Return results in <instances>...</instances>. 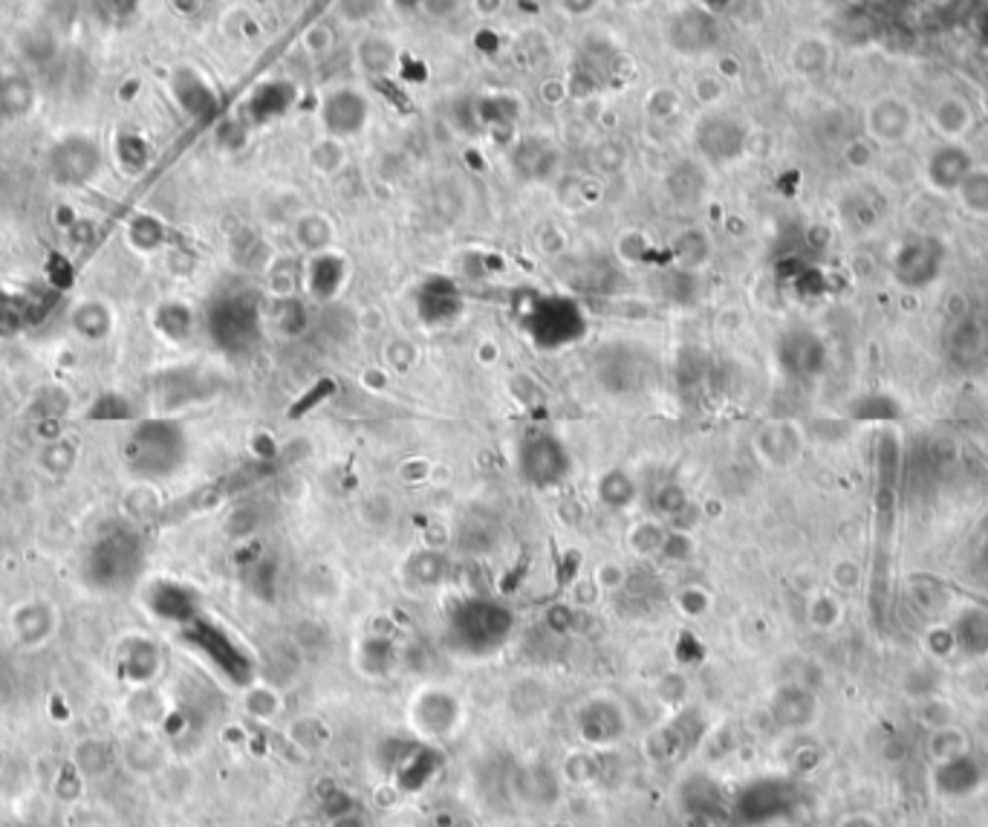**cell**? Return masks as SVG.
<instances>
[{
    "mask_svg": "<svg viewBox=\"0 0 988 827\" xmlns=\"http://www.w3.org/2000/svg\"><path fill=\"white\" fill-rule=\"evenodd\" d=\"M512 631V613L498 602L475 599L451 616V636L468 654H486L498 648Z\"/></svg>",
    "mask_w": 988,
    "mask_h": 827,
    "instance_id": "1",
    "label": "cell"
},
{
    "mask_svg": "<svg viewBox=\"0 0 988 827\" xmlns=\"http://www.w3.org/2000/svg\"><path fill=\"white\" fill-rule=\"evenodd\" d=\"M595 382L610 397H636L648 388L654 365L650 356L641 348H633L625 342L604 344L595 353Z\"/></svg>",
    "mask_w": 988,
    "mask_h": 827,
    "instance_id": "2",
    "label": "cell"
},
{
    "mask_svg": "<svg viewBox=\"0 0 988 827\" xmlns=\"http://www.w3.org/2000/svg\"><path fill=\"white\" fill-rule=\"evenodd\" d=\"M532 339L546 350L578 342L587 333V318L572 298H541L526 316Z\"/></svg>",
    "mask_w": 988,
    "mask_h": 827,
    "instance_id": "3",
    "label": "cell"
},
{
    "mask_svg": "<svg viewBox=\"0 0 988 827\" xmlns=\"http://www.w3.org/2000/svg\"><path fill=\"white\" fill-rule=\"evenodd\" d=\"M208 327H212L214 342L226 350H243L258 339V327H261V318H258V304L249 295H229L212 307V316H208Z\"/></svg>",
    "mask_w": 988,
    "mask_h": 827,
    "instance_id": "4",
    "label": "cell"
},
{
    "mask_svg": "<svg viewBox=\"0 0 988 827\" xmlns=\"http://www.w3.org/2000/svg\"><path fill=\"white\" fill-rule=\"evenodd\" d=\"M569 472V454L553 434H535L521 449V475L538 489L558 486Z\"/></svg>",
    "mask_w": 988,
    "mask_h": 827,
    "instance_id": "5",
    "label": "cell"
},
{
    "mask_svg": "<svg viewBox=\"0 0 988 827\" xmlns=\"http://www.w3.org/2000/svg\"><path fill=\"white\" fill-rule=\"evenodd\" d=\"M180 454L182 434L171 422H145L130 443V457L136 461V466L150 472L171 469L180 461Z\"/></svg>",
    "mask_w": 988,
    "mask_h": 827,
    "instance_id": "6",
    "label": "cell"
},
{
    "mask_svg": "<svg viewBox=\"0 0 988 827\" xmlns=\"http://www.w3.org/2000/svg\"><path fill=\"white\" fill-rule=\"evenodd\" d=\"M665 38L682 56H700L717 44V21L705 9H682L665 26Z\"/></svg>",
    "mask_w": 988,
    "mask_h": 827,
    "instance_id": "7",
    "label": "cell"
},
{
    "mask_svg": "<svg viewBox=\"0 0 988 827\" xmlns=\"http://www.w3.org/2000/svg\"><path fill=\"white\" fill-rule=\"evenodd\" d=\"M367 122V102L356 90H336L325 102V125L336 136L359 134Z\"/></svg>",
    "mask_w": 988,
    "mask_h": 827,
    "instance_id": "8",
    "label": "cell"
},
{
    "mask_svg": "<svg viewBox=\"0 0 988 827\" xmlns=\"http://www.w3.org/2000/svg\"><path fill=\"white\" fill-rule=\"evenodd\" d=\"M700 148L714 159H735L746 148V131L731 116H712L700 125Z\"/></svg>",
    "mask_w": 988,
    "mask_h": 827,
    "instance_id": "9",
    "label": "cell"
},
{
    "mask_svg": "<svg viewBox=\"0 0 988 827\" xmlns=\"http://www.w3.org/2000/svg\"><path fill=\"white\" fill-rule=\"evenodd\" d=\"M781 359H783V367H786L790 374L809 376V374H815L818 367H821L824 353H821V344H818L815 336L792 333L783 339Z\"/></svg>",
    "mask_w": 988,
    "mask_h": 827,
    "instance_id": "10",
    "label": "cell"
},
{
    "mask_svg": "<svg viewBox=\"0 0 988 827\" xmlns=\"http://www.w3.org/2000/svg\"><path fill=\"white\" fill-rule=\"evenodd\" d=\"M99 166V151L95 145L84 143V139H70L67 145H61L56 154V171L61 180H70V183H79V180H88L90 174Z\"/></svg>",
    "mask_w": 988,
    "mask_h": 827,
    "instance_id": "11",
    "label": "cell"
},
{
    "mask_svg": "<svg viewBox=\"0 0 988 827\" xmlns=\"http://www.w3.org/2000/svg\"><path fill=\"white\" fill-rule=\"evenodd\" d=\"M459 295L448 281H431L420 295V313L425 321H448L459 313Z\"/></svg>",
    "mask_w": 988,
    "mask_h": 827,
    "instance_id": "12",
    "label": "cell"
},
{
    "mask_svg": "<svg viewBox=\"0 0 988 827\" xmlns=\"http://www.w3.org/2000/svg\"><path fill=\"white\" fill-rule=\"evenodd\" d=\"M665 183H668V191H671V197L677 200V203H694V200L703 194L705 177L691 159H682V162H677V166L668 171Z\"/></svg>",
    "mask_w": 988,
    "mask_h": 827,
    "instance_id": "13",
    "label": "cell"
},
{
    "mask_svg": "<svg viewBox=\"0 0 988 827\" xmlns=\"http://www.w3.org/2000/svg\"><path fill=\"white\" fill-rule=\"evenodd\" d=\"M708 252H712V247H708L705 231L689 229V231H682L680 238L673 240V258H677V270L696 272L705 261H708Z\"/></svg>",
    "mask_w": 988,
    "mask_h": 827,
    "instance_id": "14",
    "label": "cell"
},
{
    "mask_svg": "<svg viewBox=\"0 0 988 827\" xmlns=\"http://www.w3.org/2000/svg\"><path fill=\"white\" fill-rule=\"evenodd\" d=\"M344 279V263L332 254H321L313 267H309V290L316 298H332L336 290Z\"/></svg>",
    "mask_w": 988,
    "mask_h": 827,
    "instance_id": "15",
    "label": "cell"
},
{
    "mask_svg": "<svg viewBox=\"0 0 988 827\" xmlns=\"http://www.w3.org/2000/svg\"><path fill=\"white\" fill-rule=\"evenodd\" d=\"M940 258L942 249L936 247V243H931V240H919V243H908V247L901 249L896 270H899L901 279H908V272L925 267L928 279H933V275H936V267H940Z\"/></svg>",
    "mask_w": 988,
    "mask_h": 827,
    "instance_id": "16",
    "label": "cell"
},
{
    "mask_svg": "<svg viewBox=\"0 0 988 827\" xmlns=\"http://www.w3.org/2000/svg\"><path fill=\"white\" fill-rule=\"evenodd\" d=\"M359 61H362V67L367 72L382 76V72H388L396 64V47L388 38H379V35L364 38L359 44Z\"/></svg>",
    "mask_w": 988,
    "mask_h": 827,
    "instance_id": "17",
    "label": "cell"
},
{
    "mask_svg": "<svg viewBox=\"0 0 988 827\" xmlns=\"http://www.w3.org/2000/svg\"><path fill=\"white\" fill-rule=\"evenodd\" d=\"M289 104H293V88L284 81H275V84H266L261 93L254 95L252 111L258 120H272L277 113H284Z\"/></svg>",
    "mask_w": 988,
    "mask_h": 827,
    "instance_id": "18",
    "label": "cell"
},
{
    "mask_svg": "<svg viewBox=\"0 0 988 827\" xmlns=\"http://www.w3.org/2000/svg\"><path fill=\"white\" fill-rule=\"evenodd\" d=\"M696 293H700V279H696V272L671 270L662 275V295L668 302L691 304L696 302Z\"/></svg>",
    "mask_w": 988,
    "mask_h": 827,
    "instance_id": "19",
    "label": "cell"
},
{
    "mask_svg": "<svg viewBox=\"0 0 988 827\" xmlns=\"http://www.w3.org/2000/svg\"><path fill=\"white\" fill-rule=\"evenodd\" d=\"M599 495L607 507H627L633 501V495H636V486L625 472H607L601 477Z\"/></svg>",
    "mask_w": 988,
    "mask_h": 827,
    "instance_id": "20",
    "label": "cell"
},
{
    "mask_svg": "<svg viewBox=\"0 0 988 827\" xmlns=\"http://www.w3.org/2000/svg\"><path fill=\"white\" fill-rule=\"evenodd\" d=\"M298 240L304 249H327L332 240V226L321 215H307L298 220Z\"/></svg>",
    "mask_w": 988,
    "mask_h": 827,
    "instance_id": "21",
    "label": "cell"
},
{
    "mask_svg": "<svg viewBox=\"0 0 988 827\" xmlns=\"http://www.w3.org/2000/svg\"><path fill=\"white\" fill-rule=\"evenodd\" d=\"M177 93H180L182 104H185L189 111H203V107L212 104V93H208L197 79H191V76H185V84H182V81L177 84Z\"/></svg>",
    "mask_w": 988,
    "mask_h": 827,
    "instance_id": "22",
    "label": "cell"
},
{
    "mask_svg": "<svg viewBox=\"0 0 988 827\" xmlns=\"http://www.w3.org/2000/svg\"><path fill=\"white\" fill-rule=\"evenodd\" d=\"M700 376H703V356L696 350H682L680 359H677V379L685 388H691V385L700 382Z\"/></svg>",
    "mask_w": 988,
    "mask_h": 827,
    "instance_id": "23",
    "label": "cell"
},
{
    "mask_svg": "<svg viewBox=\"0 0 988 827\" xmlns=\"http://www.w3.org/2000/svg\"><path fill=\"white\" fill-rule=\"evenodd\" d=\"M654 507L662 512V516H680L682 509H685V492H682V486L677 484H668L662 486L654 498Z\"/></svg>",
    "mask_w": 988,
    "mask_h": 827,
    "instance_id": "24",
    "label": "cell"
},
{
    "mask_svg": "<svg viewBox=\"0 0 988 827\" xmlns=\"http://www.w3.org/2000/svg\"><path fill=\"white\" fill-rule=\"evenodd\" d=\"M385 362L396 371H408V367L417 362V348L411 342H405V339H394V342L385 348Z\"/></svg>",
    "mask_w": 988,
    "mask_h": 827,
    "instance_id": "25",
    "label": "cell"
},
{
    "mask_svg": "<svg viewBox=\"0 0 988 827\" xmlns=\"http://www.w3.org/2000/svg\"><path fill=\"white\" fill-rule=\"evenodd\" d=\"M413 570H417L420 581H425V585H436V581L445 576V558L440 556V553H422V556L417 558Z\"/></svg>",
    "mask_w": 988,
    "mask_h": 827,
    "instance_id": "26",
    "label": "cell"
},
{
    "mask_svg": "<svg viewBox=\"0 0 988 827\" xmlns=\"http://www.w3.org/2000/svg\"><path fill=\"white\" fill-rule=\"evenodd\" d=\"M332 390H336V382H332V379H321V382H316V385H313V390H309V394H304V397H300L298 403H295L293 417H300V414L313 411V406H318V403H321V399L330 397Z\"/></svg>",
    "mask_w": 988,
    "mask_h": 827,
    "instance_id": "27",
    "label": "cell"
},
{
    "mask_svg": "<svg viewBox=\"0 0 988 827\" xmlns=\"http://www.w3.org/2000/svg\"><path fill=\"white\" fill-rule=\"evenodd\" d=\"M0 93H3V104H7L9 111H24V104L30 102V90H26V81H21V79L7 81V84L0 88Z\"/></svg>",
    "mask_w": 988,
    "mask_h": 827,
    "instance_id": "28",
    "label": "cell"
},
{
    "mask_svg": "<svg viewBox=\"0 0 988 827\" xmlns=\"http://www.w3.org/2000/svg\"><path fill=\"white\" fill-rule=\"evenodd\" d=\"M677 107H680V99H677V93H673V90H657V93L650 95V102H648V111L654 113L657 120H665V116H671V113L677 111Z\"/></svg>",
    "mask_w": 988,
    "mask_h": 827,
    "instance_id": "29",
    "label": "cell"
},
{
    "mask_svg": "<svg viewBox=\"0 0 988 827\" xmlns=\"http://www.w3.org/2000/svg\"><path fill=\"white\" fill-rule=\"evenodd\" d=\"M307 310H304V307H300L298 302H289L286 304V310H284V318H281V327H284L286 333H304V330H307Z\"/></svg>",
    "mask_w": 988,
    "mask_h": 827,
    "instance_id": "30",
    "label": "cell"
},
{
    "mask_svg": "<svg viewBox=\"0 0 988 827\" xmlns=\"http://www.w3.org/2000/svg\"><path fill=\"white\" fill-rule=\"evenodd\" d=\"M599 162L604 171H618L622 162H625V151H622L616 143H604L599 148Z\"/></svg>",
    "mask_w": 988,
    "mask_h": 827,
    "instance_id": "31",
    "label": "cell"
},
{
    "mask_svg": "<svg viewBox=\"0 0 988 827\" xmlns=\"http://www.w3.org/2000/svg\"><path fill=\"white\" fill-rule=\"evenodd\" d=\"M304 44H307L309 53H327V49L332 47V32L327 30V26H313V30L307 32Z\"/></svg>",
    "mask_w": 988,
    "mask_h": 827,
    "instance_id": "32",
    "label": "cell"
},
{
    "mask_svg": "<svg viewBox=\"0 0 988 827\" xmlns=\"http://www.w3.org/2000/svg\"><path fill=\"white\" fill-rule=\"evenodd\" d=\"M645 252H648V243H645V238H641L639 231L625 235V240H622V254H625V261H641Z\"/></svg>",
    "mask_w": 988,
    "mask_h": 827,
    "instance_id": "33",
    "label": "cell"
},
{
    "mask_svg": "<svg viewBox=\"0 0 988 827\" xmlns=\"http://www.w3.org/2000/svg\"><path fill=\"white\" fill-rule=\"evenodd\" d=\"M171 310H174V321H189V310H182V307H171ZM168 316H171V313L168 310H162V318H159V321H162V325H168ZM166 333H171V336H180V333H185V330H174V327H166Z\"/></svg>",
    "mask_w": 988,
    "mask_h": 827,
    "instance_id": "34",
    "label": "cell"
}]
</instances>
